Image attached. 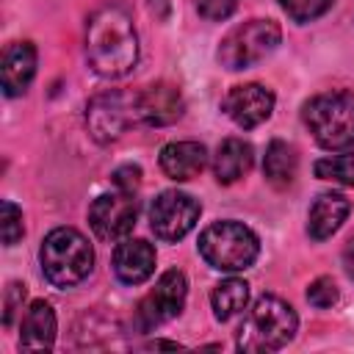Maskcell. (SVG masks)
<instances>
[{
    "instance_id": "obj_1",
    "label": "cell",
    "mask_w": 354,
    "mask_h": 354,
    "mask_svg": "<svg viewBox=\"0 0 354 354\" xmlns=\"http://www.w3.org/2000/svg\"><path fill=\"white\" fill-rule=\"evenodd\" d=\"M86 58L102 77H122L138 61V33L122 6H102L86 22Z\"/></svg>"
},
{
    "instance_id": "obj_2",
    "label": "cell",
    "mask_w": 354,
    "mask_h": 354,
    "mask_svg": "<svg viewBox=\"0 0 354 354\" xmlns=\"http://www.w3.org/2000/svg\"><path fill=\"white\" fill-rule=\"evenodd\" d=\"M39 260H41V271L47 282H53L55 288H72L91 274L94 249L86 241V235H80L77 230L55 227L41 241Z\"/></svg>"
},
{
    "instance_id": "obj_3",
    "label": "cell",
    "mask_w": 354,
    "mask_h": 354,
    "mask_svg": "<svg viewBox=\"0 0 354 354\" xmlns=\"http://www.w3.org/2000/svg\"><path fill=\"white\" fill-rule=\"evenodd\" d=\"M296 329H299V318L288 301H282L279 296H260L241 326L238 348L241 351H277L293 340Z\"/></svg>"
},
{
    "instance_id": "obj_4",
    "label": "cell",
    "mask_w": 354,
    "mask_h": 354,
    "mask_svg": "<svg viewBox=\"0 0 354 354\" xmlns=\"http://www.w3.org/2000/svg\"><path fill=\"white\" fill-rule=\"evenodd\" d=\"M304 124L313 138L329 149H351L354 147V94L351 91H326L313 97L304 105Z\"/></svg>"
},
{
    "instance_id": "obj_5",
    "label": "cell",
    "mask_w": 354,
    "mask_h": 354,
    "mask_svg": "<svg viewBox=\"0 0 354 354\" xmlns=\"http://www.w3.org/2000/svg\"><path fill=\"white\" fill-rule=\"evenodd\" d=\"M199 254L216 271H243L257 260L260 241L241 221H216L202 230Z\"/></svg>"
},
{
    "instance_id": "obj_6",
    "label": "cell",
    "mask_w": 354,
    "mask_h": 354,
    "mask_svg": "<svg viewBox=\"0 0 354 354\" xmlns=\"http://www.w3.org/2000/svg\"><path fill=\"white\" fill-rule=\"evenodd\" d=\"M282 30L274 19H246L235 25L218 44V64L238 72L260 64L279 47Z\"/></svg>"
},
{
    "instance_id": "obj_7",
    "label": "cell",
    "mask_w": 354,
    "mask_h": 354,
    "mask_svg": "<svg viewBox=\"0 0 354 354\" xmlns=\"http://www.w3.org/2000/svg\"><path fill=\"white\" fill-rule=\"evenodd\" d=\"M136 119H138L136 97H127L122 91H102V94L91 97L88 105H86L88 133L100 144L116 141Z\"/></svg>"
},
{
    "instance_id": "obj_8",
    "label": "cell",
    "mask_w": 354,
    "mask_h": 354,
    "mask_svg": "<svg viewBox=\"0 0 354 354\" xmlns=\"http://www.w3.org/2000/svg\"><path fill=\"white\" fill-rule=\"evenodd\" d=\"M199 202L191 194L183 191H163L155 196V202L149 205V227L155 232V238L160 241H180L185 238L196 221H199Z\"/></svg>"
},
{
    "instance_id": "obj_9",
    "label": "cell",
    "mask_w": 354,
    "mask_h": 354,
    "mask_svg": "<svg viewBox=\"0 0 354 354\" xmlns=\"http://www.w3.org/2000/svg\"><path fill=\"white\" fill-rule=\"evenodd\" d=\"M185 296H188V282H185V274L177 271V268H169L166 274H160V279L155 282V288L141 299L138 310H136V324L138 329H152V326H160L163 321L180 315L183 304H185Z\"/></svg>"
},
{
    "instance_id": "obj_10",
    "label": "cell",
    "mask_w": 354,
    "mask_h": 354,
    "mask_svg": "<svg viewBox=\"0 0 354 354\" xmlns=\"http://www.w3.org/2000/svg\"><path fill=\"white\" fill-rule=\"evenodd\" d=\"M136 218H138L136 194H124V191L102 194L88 207V224L97 232V238H102V241L124 238L136 227Z\"/></svg>"
},
{
    "instance_id": "obj_11",
    "label": "cell",
    "mask_w": 354,
    "mask_h": 354,
    "mask_svg": "<svg viewBox=\"0 0 354 354\" xmlns=\"http://www.w3.org/2000/svg\"><path fill=\"white\" fill-rule=\"evenodd\" d=\"M274 111V94L260 83H243L227 91L224 113L243 130L263 124Z\"/></svg>"
},
{
    "instance_id": "obj_12",
    "label": "cell",
    "mask_w": 354,
    "mask_h": 354,
    "mask_svg": "<svg viewBox=\"0 0 354 354\" xmlns=\"http://www.w3.org/2000/svg\"><path fill=\"white\" fill-rule=\"evenodd\" d=\"M136 111H138V119L144 124L166 127V124H174L183 116L185 102H183V94H180L177 86H171V83H152L141 94H136Z\"/></svg>"
},
{
    "instance_id": "obj_13",
    "label": "cell",
    "mask_w": 354,
    "mask_h": 354,
    "mask_svg": "<svg viewBox=\"0 0 354 354\" xmlns=\"http://www.w3.org/2000/svg\"><path fill=\"white\" fill-rule=\"evenodd\" d=\"M155 271V249L141 238H124L113 249V274L124 285H141Z\"/></svg>"
},
{
    "instance_id": "obj_14",
    "label": "cell",
    "mask_w": 354,
    "mask_h": 354,
    "mask_svg": "<svg viewBox=\"0 0 354 354\" xmlns=\"http://www.w3.org/2000/svg\"><path fill=\"white\" fill-rule=\"evenodd\" d=\"M33 75H36V47L30 41H14L3 53V64H0V80L6 97L25 94Z\"/></svg>"
},
{
    "instance_id": "obj_15",
    "label": "cell",
    "mask_w": 354,
    "mask_h": 354,
    "mask_svg": "<svg viewBox=\"0 0 354 354\" xmlns=\"http://www.w3.org/2000/svg\"><path fill=\"white\" fill-rule=\"evenodd\" d=\"M207 163V149L199 141H171L160 149V169L166 177L185 183L194 180Z\"/></svg>"
},
{
    "instance_id": "obj_16",
    "label": "cell",
    "mask_w": 354,
    "mask_h": 354,
    "mask_svg": "<svg viewBox=\"0 0 354 354\" xmlns=\"http://www.w3.org/2000/svg\"><path fill=\"white\" fill-rule=\"evenodd\" d=\"M348 210H351V205H348V199L343 194H335V191L321 194L313 202L310 216H307V232H310V238H315V241L332 238L340 230V224L346 221Z\"/></svg>"
},
{
    "instance_id": "obj_17",
    "label": "cell",
    "mask_w": 354,
    "mask_h": 354,
    "mask_svg": "<svg viewBox=\"0 0 354 354\" xmlns=\"http://www.w3.org/2000/svg\"><path fill=\"white\" fill-rule=\"evenodd\" d=\"M55 343V313L47 301H33L19 324V346L28 351H50Z\"/></svg>"
},
{
    "instance_id": "obj_18",
    "label": "cell",
    "mask_w": 354,
    "mask_h": 354,
    "mask_svg": "<svg viewBox=\"0 0 354 354\" xmlns=\"http://www.w3.org/2000/svg\"><path fill=\"white\" fill-rule=\"evenodd\" d=\"M254 163V149L249 141L243 138H224L216 149V158H213V174L218 183L230 185L235 180H241Z\"/></svg>"
},
{
    "instance_id": "obj_19",
    "label": "cell",
    "mask_w": 354,
    "mask_h": 354,
    "mask_svg": "<svg viewBox=\"0 0 354 354\" xmlns=\"http://www.w3.org/2000/svg\"><path fill=\"white\" fill-rule=\"evenodd\" d=\"M296 169H299L296 149L288 141L274 138L266 147V158H263V174H266V180L274 188H288L293 183V177H296Z\"/></svg>"
},
{
    "instance_id": "obj_20",
    "label": "cell",
    "mask_w": 354,
    "mask_h": 354,
    "mask_svg": "<svg viewBox=\"0 0 354 354\" xmlns=\"http://www.w3.org/2000/svg\"><path fill=\"white\" fill-rule=\"evenodd\" d=\"M210 304H213V315L218 321H230V318H235V315H241L246 310V304H249V285L243 279L230 277V279H224V282H218L213 288Z\"/></svg>"
},
{
    "instance_id": "obj_21",
    "label": "cell",
    "mask_w": 354,
    "mask_h": 354,
    "mask_svg": "<svg viewBox=\"0 0 354 354\" xmlns=\"http://www.w3.org/2000/svg\"><path fill=\"white\" fill-rule=\"evenodd\" d=\"M315 177L321 180H332L340 185H354V149L343 152V155H332V158H321L315 160Z\"/></svg>"
},
{
    "instance_id": "obj_22",
    "label": "cell",
    "mask_w": 354,
    "mask_h": 354,
    "mask_svg": "<svg viewBox=\"0 0 354 354\" xmlns=\"http://www.w3.org/2000/svg\"><path fill=\"white\" fill-rule=\"evenodd\" d=\"M279 6L293 22H313L332 8V0H279Z\"/></svg>"
},
{
    "instance_id": "obj_23",
    "label": "cell",
    "mask_w": 354,
    "mask_h": 354,
    "mask_svg": "<svg viewBox=\"0 0 354 354\" xmlns=\"http://www.w3.org/2000/svg\"><path fill=\"white\" fill-rule=\"evenodd\" d=\"M0 232H3V243L6 246H14L22 238V232H25L22 210L14 202H8V199L0 205Z\"/></svg>"
},
{
    "instance_id": "obj_24",
    "label": "cell",
    "mask_w": 354,
    "mask_h": 354,
    "mask_svg": "<svg viewBox=\"0 0 354 354\" xmlns=\"http://www.w3.org/2000/svg\"><path fill=\"white\" fill-rule=\"evenodd\" d=\"M337 299H340V293H337V285L332 282V277H318L307 288V301L318 310H326V307L337 304Z\"/></svg>"
},
{
    "instance_id": "obj_25",
    "label": "cell",
    "mask_w": 354,
    "mask_h": 354,
    "mask_svg": "<svg viewBox=\"0 0 354 354\" xmlns=\"http://www.w3.org/2000/svg\"><path fill=\"white\" fill-rule=\"evenodd\" d=\"M194 3H196V11H199L205 19H210V22L227 19V17L241 6V0H194Z\"/></svg>"
},
{
    "instance_id": "obj_26",
    "label": "cell",
    "mask_w": 354,
    "mask_h": 354,
    "mask_svg": "<svg viewBox=\"0 0 354 354\" xmlns=\"http://www.w3.org/2000/svg\"><path fill=\"white\" fill-rule=\"evenodd\" d=\"M113 185L116 191H124V194H136L141 188V169L127 163V166H119L113 171Z\"/></svg>"
},
{
    "instance_id": "obj_27",
    "label": "cell",
    "mask_w": 354,
    "mask_h": 354,
    "mask_svg": "<svg viewBox=\"0 0 354 354\" xmlns=\"http://www.w3.org/2000/svg\"><path fill=\"white\" fill-rule=\"evenodd\" d=\"M22 301H25V285L11 282L6 288V304H3V321H6V326L14 324V315L22 310Z\"/></svg>"
},
{
    "instance_id": "obj_28",
    "label": "cell",
    "mask_w": 354,
    "mask_h": 354,
    "mask_svg": "<svg viewBox=\"0 0 354 354\" xmlns=\"http://www.w3.org/2000/svg\"><path fill=\"white\" fill-rule=\"evenodd\" d=\"M343 266H346V274L354 279V238L346 243V249H343Z\"/></svg>"
}]
</instances>
